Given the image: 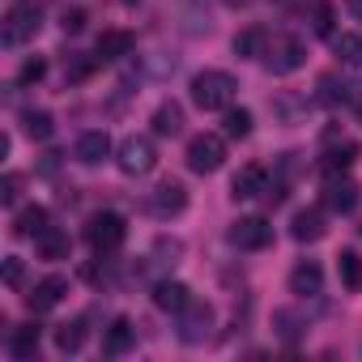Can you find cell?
Masks as SVG:
<instances>
[{
    "mask_svg": "<svg viewBox=\"0 0 362 362\" xmlns=\"http://www.w3.org/2000/svg\"><path fill=\"white\" fill-rule=\"evenodd\" d=\"M81 30H86V13H81V9L64 13V35H81Z\"/></svg>",
    "mask_w": 362,
    "mask_h": 362,
    "instance_id": "cell-36",
    "label": "cell"
},
{
    "mask_svg": "<svg viewBox=\"0 0 362 362\" xmlns=\"http://www.w3.org/2000/svg\"><path fill=\"white\" fill-rule=\"evenodd\" d=\"M175 320H179V341H184V345H201L214 332V307L201 303V298H188V307L179 311Z\"/></svg>",
    "mask_w": 362,
    "mask_h": 362,
    "instance_id": "cell-6",
    "label": "cell"
},
{
    "mask_svg": "<svg viewBox=\"0 0 362 362\" xmlns=\"http://www.w3.org/2000/svg\"><path fill=\"white\" fill-rule=\"evenodd\" d=\"M153 162H158V153H153V141L149 136H128L119 145V170L124 175H149Z\"/></svg>",
    "mask_w": 362,
    "mask_h": 362,
    "instance_id": "cell-9",
    "label": "cell"
},
{
    "mask_svg": "<svg viewBox=\"0 0 362 362\" xmlns=\"http://www.w3.org/2000/svg\"><path fill=\"white\" fill-rule=\"evenodd\" d=\"M273 324H277V332H281L286 341H294V337H298V315H294V311H277V315H273Z\"/></svg>",
    "mask_w": 362,
    "mask_h": 362,
    "instance_id": "cell-34",
    "label": "cell"
},
{
    "mask_svg": "<svg viewBox=\"0 0 362 362\" xmlns=\"http://www.w3.org/2000/svg\"><path fill=\"white\" fill-rule=\"evenodd\" d=\"M81 341H86V324H81V320H73V324H60V328H56V349H60V354H77V349H81Z\"/></svg>",
    "mask_w": 362,
    "mask_h": 362,
    "instance_id": "cell-28",
    "label": "cell"
},
{
    "mask_svg": "<svg viewBox=\"0 0 362 362\" xmlns=\"http://www.w3.org/2000/svg\"><path fill=\"white\" fill-rule=\"evenodd\" d=\"M64 294H69V277H60V273H52V277H43V281H35V290H30V311H52V307H60L64 303Z\"/></svg>",
    "mask_w": 362,
    "mask_h": 362,
    "instance_id": "cell-11",
    "label": "cell"
},
{
    "mask_svg": "<svg viewBox=\"0 0 362 362\" xmlns=\"http://www.w3.org/2000/svg\"><path fill=\"white\" fill-rule=\"evenodd\" d=\"M86 239H90V247H94L98 256L119 252V243L128 239V222H124V214H115V209L94 214V218H90V226H86Z\"/></svg>",
    "mask_w": 362,
    "mask_h": 362,
    "instance_id": "cell-4",
    "label": "cell"
},
{
    "mask_svg": "<svg viewBox=\"0 0 362 362\" xmlns=\"http://www.w3.org/2000/svg\"><path fill=\"white\" fill-rule=\"evenodd\" d=\"M290 290H294L298 298H315V294L324 290V269H320L315 260L294 264V273H290Z\"/></svg>",
    "mask_w": 362,
    "mask_h": 362,
    "instance_id": "cell-14",
    "label": "cell"
},
{
    "mask_svg": "<svg viewBox=\"0 0 362 362\" xmlns=\"http://www.w3.org/2000/svg\"><path fill=\"white\" fill-rule=\"evenodd\" d=\"M354 158H358V145L354 141H345V145H332V149H324V158H320V170L332 179V175H345L349 166H354Z\"/></svg>",
    "mask_w": 362,
    "mask_h": 362,
    "instance_id": "cell-19",
    "label": "cell"
},
{
    "mask_svg": "<svg viewBox=\"0 0 362 362\" xmlns=\"http://www.w3.org/2000/svg\"><path fill=\"white\" fill-rule=\"evenodd\" d=\"M307 64V43L298 39V35H273L269 43H264V69L273 73V77H290V73H298Z\"/></svg>",
    "mask_w": 362,
    "mask_h": 362,
    "instance_id": "cell-2",
    "label": "cell"
},
{
    "mask_svg": "<svg viewBox=\"0 0 362 362\" xmlns=\"http://www.w3.org/2000/svg\"><path fill=\"white\" fill-rule=\"evenodd\" d=\"M235 90H239V81L222 69H205L192 77V103L201 111H226L235 103Z\"/></svg>",
    "mask_w": 362,
    "mask_h": 362,
    "instance_id": "cell-1",
    "label": "cell"
},
{
    "mask_svg": "<svg viewBox=\"0 0 362 362\" xmlns=\"http://www.w3.org/2000/svg\"><path fill=\"white\" fill-rule=\"evenodd\" d=\"M179 128H184V107H179V103H158V111H153V132L158 136H175Z\"/></svg>",
    "mask_w": 362,
    "mask_h": 362,
    "instance_id": "cell-23",
    "label": "cell"
},
{
    "mask_svg": "<svg viewBox=\"0 0 362 362\" xmlns=\"http://www.w3.org/2000/svg\"><path fill=\"white\" fill-rule=\"evenodd\" d=\"M345 9L354 13V22H362V0H345Z\"/></svg>",
    "mask_w": 362,
    "mask_h": 362,
    "instance_id": "cell-37",
    "label": "cell"
},
{
    "mask_svg": "<svg viewBox=\"0 0 362 362\" xmlns=\"http://www.w3.org/2000/svg\"><path fill=\"white\" fill-rule=\"evenodd\" d=\"M136 345V328L119 315V320H111V328H107V337H103V354L107 358H119V354H128Z\"/></svg>",
    "mask_w": 362,
    "mask_h": 362,
    "instance_id": "cell-15",
    "label": "cell"
},
{
    "mask_svg": "<svg viewBox=\"0 0 362 362\" xmlns=\"http://www.w3.org/2000/svg\"><path fill=\"white\" fill-rule=\"evenodd\" d=\"M311 30H315V35H328V39H332V5H324V0L315 5V13H311Z\"/></svg>",
    "mask_w": 362,
    "mask_h": 362,
    "instance_id": "cell-31",
    "label": "cell"
},
{
    "mask_svg": "<svg viewBox=\"0 0 362 362\" xmlns=\"http://www.w3.org/2000/svg\"><path fill=\"white\" fill-rule=\"evenodd\" d=\"M90 69H94V60H86V56H69V60H64L69 81H86V77H90Z\"/></svg>",
    "mask_w": 362,
    "mask_h": 362,
    "instance_id": "cell-33",
    "label": "cell"
},
{
    "mask_svg": "<svg viewBox=\"0 0 362 362\" xmlns=\"http://www.w3.org/2000/svg\"><path fill=\"white\" fill-rule=\"evenodd\" d=\"M149 214L153 218H175V214H184V205H188V192H184V184H179V179H162V184L149 192Z\"/></svg>",
    "mask_w": 362,
    "mask_h": 362,
    "instance_id": "cell-8",
    "label": "cell"
},
{
    "mask_svg": "<svg viewBox=\"0 0 362 362\" xmlns=\"http://www.w3.org/2000/svg\"><path fill=\"white\" fill-rule=\"evenodd\" d=\"M337 273H341L345 290H362V256L358 252H341L337 256Z\"/></svg>",
    "mask_w": 362,
    "mask_h": 362,
    "instance_id": "cell-26",
    "label": "cell"
},
{
    "mask_svg": "<svg viewBox=\"0 0 362 362\" xmlns=\"http://www.w3.org/2000/svg\"><path fill=\"white\" fill-rule=\"evenodd\" d=\"M230 243H235L239 252H264V247L273 243L269 218H239V222L230 226Z\"/></svg>",
    "mask_w": 362,
    "mask_h": 362,
    "instance_id": "cell-7",
    "label": "cell"
},
{
    "mask_svg": "<svg viewBox=\"0 0 362 362\" xmlns=\"http://www.w3.org/2000/svg\"><path fill=\"white\" fill-rule=\"evenodd\" d=\"M39 26H43L39 5H35V0H18V5L5 13V22H0V43H5V47H22V43H30L39 35Z\"/></svg>",
    "mask_w": 362,
    "mask_h": 362,
    "instance_id": "cell-3",
    "label": "cell"
},
{
    "mask_svg": "<svg viewBox=\"0 0 362 362\" xmlns=\"http://www.w3.org/2000/svg\"><path fill=\"white\" fill-rule=\"evenodd\" d=\"M324 205H328L332 214H354V209H358V184H354V179L332 175L328 188H324Z\"/></svg>",
    "mask_w": 362,
    "mask_h": 362,
    "instance_id": "cell-13",
    "label": "cell"
},
{
    "mask_svg": "<svg viewBox=\"0 0 362 362\" xmlns=\"http://www.w3.org/2000/svg\"><path fill=\"white\" fill-rule=\"evenodd\" d=\"M260 192H269V175H264L260 162H247V166L230 179V197H235V201H252V197H260Z\"/></svg>",
    "mask_w": 362,
    "mask_h": 362,
    "instance_id": "cell-12",
    "label": "cell"
},
{
    "mask_svg": "<svg viewBox=\"0 0 362 362\" xmlns=\"http://www.w3.org/2000/svg\"><path fill=\"white\" fill-rule=\"evenodd\" d=\"M222 128H226V136L243 141V136L252 132V111H243V107H226V115H222Z\"/></svg>",
    "mask_w": 362,
    "mask_h": 362,
    "instance_id": "cell-29",
    "label": "cell"
},
{
    "mask_svg": "<svg viewBox=\"0 0 362 362\" xmlns=\"http://www.w3.org/2000/svg\"><path fill=\"white\" fill-rule=\"evenodd\" d=\"M332 52L341 56V64H362V30H341L332 35Z\"/></svg>",
    "mask_w": 362,
    "mask_h": 362,
    "instance_id": "cell-24",
    "label": "cell"
},
{
    "mask_svg": "<svg viewBox=\"0 0 362 362\" xmlns=\"http://www.w3.org/2000/svg\"><path fill=\"white\" fill-rule=\"evenodd\" d=\"M35 247H39V256H43V260H69V247H73V243H69V235H64V230L47 226V230L35 239Z\"/></svg>",
    "mask_w": 362,
    "mask_h": 362,
    "instance_id": "cell-22",
    "label": "cell"
},
{
    "mask_svg": "<svg viewBox=\"0 0 362 362\" xmlns=\"http://www.w3.org/2000/svg\"><path fill=\"white\" fill-rule=\"evenodd\" d=\"M124 5H136V0H124Z\"/></svg>",
    "mask_w": 362,
    "mask_h": 362,
    "instance_id": "cell-39",
    "label": "cell"
},
{
    "mask_svg": "<svg viewBox=\"0 0 362 362\" xmlns=\"http://www.w3.org/2000/svg\"><path fill=\"white\" fill-rule=\"evenodd\" d=\"M188 170H197V175H214V170H222V162H226V141L218 136V132H201V136H192L188 141Z\"/></svg>",
    "mask_w": 362,
    "mask_h": 362,
    "instance_id": "cell-5",
    "label": "cell"
},
{
    "mask_svg": "<svg viewBox=\"0 0 362 362\" xmlns=\"http://www.w3.org/2000/svg\"><path fill=\"white\" fill-rule=\"evenodd\" d=\"M73 158H77L81 166H98L103 158H111V136H107L103 128L81 132V136H77V145H73Z\"/></svg>",
    "mask_w": 362,
    "mask_h": 362,
    "instance_id": "cell-10",
    "label": "cell"
},
{
    "mask_svg": "<svg viewBox=\"0 0 362 362\" xmlns=\"http://www.w3.org/2000/svg\"><path fill=\"white\" fill-rule=\"evenodd\" d=\"M188 298H192V290H188L184 281H158V286H153V303H158L162 311H170V315L184 311Z\"/></svg>",
    "mask_w": 362,
    "mask_h": 362,
    "instance_id": "cell-16",
    "label": "cell"
},
{
    "mask_svg": "<svg viewBox=\"0 0 362 362\" xmlns=\"http://www.w3.org/2000/svg\"><path fill=\"white\" fill-rule=\"evenodd\" d=\"M324 214L320 209H298L294 214V222H290V235L298 239V243H315V239H324Z\"/></svg>",
    "mask_w": 362,
    "mask_h": 362,
    "instance_id": "cell-17",
    "label": "cell"
},
{
    "mask_svg": "<svg viewBox=\"0 0 362 362\" xmlns=\"http://www.w3.org/2000/svg\"><path fill=\"white\" fill-rule=\"evenodd\" d=\"M22 128H26V136H30V141H47V136L56 132L52 115H47V111H35V107H30V111H22Z\"/></svg>",
    "mask_w": 362,
    "mask_h": 362,
    "instance_id": "cell-27",
    "label": "cell"
},
{
    "mask_svg": "<svg viewBox=\"0 0 362 362\" xmlns=\"http://www.w3.org/2000/svg\"><path fill=\"white\" fill-rule=\"evenodd\" d=\"M43 73H47V60H43V56H30V60L22 64V73H18V81H22V86H35V81H43Z\"/></svg>",
    "mask_w": 362,
    "mask_h": 362,
    "instance_id": "cell-30",
    "label": "cell"
},
{
    "mask_svg": "<svg viewBox=\"0 0 362 362\" xmlns=\"http://www.w3.org/2000/svg\"><path fill=\"white\" fill-rule=\"evenodd\" d=\"M39 341H43V328L39 324H18L9 332V354L13 358H35L39 354Z\"/></svg>",
    "mask_w": 362,
    "mask_h": 362,
    "instance_id": "cell-18",
    "label": "cell"
},
{
    "mask_svg": "<svg viewBox=\"0 0 362 362\" xmlns=\"http://www.w3.org/2000/svg\"><path fill=\"white\" fill-rule=\"evenodd\" d=\"M264 43H269V39H264V30H260V26H247L243 35H235V56H239V60L264 56Z\"/></svg>",
    "mask_w": 362,
    "mask_h": 362,
    "instance_id": "cell-25",
    "label": "cell"
},
{
    "mask_svg": "<svg viewBox=\"0 0 362 362\" xmlns=\"http://www.w3.org/2000/svg\"><path fill=\"white\" fill-rule=\"evenodd\" d=\"M128 52H132V35L128 30H107L98 39V47H94V60H119Z\"/></svg>",
    "mask_w": 362,
    "mask_h": 362,
    "instance_id": "cell-21",
    "label": "cell"
},
{
    "mask_svg": "<svg viewBox=\"0 0 362 362\" xmlns=\"http://www.w3.org/2000/svg\"><path fill=\"white\" fill-rule=\"evenodd\" d=\"M43 230H47V209L43 205H26L13 218V235H22V239H39Z\"/></svg>",
    "mask_w": 362,
    "mask_h": 362,
    "instance_id": "cell-20",
    "label": "cell"
},
{
    "mask_svg": "<svg viewBox=\"0 0 362 362\" xmlns=\"http://www.w3.org/2000/svg\"><path fill=\"white\" fill-rule=\"evenodd\" d=\"M18 192H22V175H5L0 179V205H18Z\"/></svg>",
    "mask_w": 362,
    "mask_h": 362,
    "instance_id": "cell-32",
    "label": "cell"
},
{
    "mask_svg": "<svg viewBox=\"0 0 362 362\" xmlns=\"http://www.w3.org/2000/svg\"><path fill=\"white\" fill-rule=\"evenodd\" d=\"M226 5H230V9H247V5H252V0H226Z\"/></svg>",
    "mask_w": 362,
    "mask_h": 362,
    "instance_id": "cell-38",
    "label": "cell"
},
{
    "mask_svg": "<svg viewBox=\"0 0 362 362\" xmlns=\"http://www.w3.org/2000/svg\"><path fill=\"white\" fill-rule=\"evenodd\" d=\"M5 286H13V290L22 286V260H18V256L5 260Z\"/></svg>",
    "mask_w": 362,
    "mask_h": 362,
    "instance_id": "cell-35",
    "label": "cell"
}]
</instances>
